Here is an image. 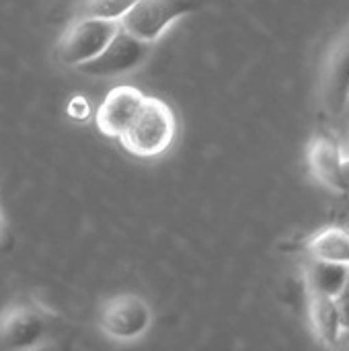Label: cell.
I'll use <instances>...</instances> for the list:
<instances>
[{"label": "cell", "mask_w": 349, "mask_h": 351, "mask_svg": "<svg viewBox=\"0 0 349 351\" xmlns=\"http://www.w3.org/2000/svg\"><path fill=\"white\" fill-rule=\"evenodd\" d=\"M177 136V117L173 107L158 99L148 97L144 99L138 115L128 125V130L119 136V144L125 152L136 158L154 160L169 152Z\"/></svg>", "instance_id": "1"}, {"label": "cell", "mask_w": 349, "mask_h": 351, "mask_svg": "<svg viewBox=\"0 0 349 351\" xmlns=\"http://www.w3.org/2000/svg\"><path fill=\"white\" fill-rule=\"evenodd\" d=\"M51 317V308L37 298L8 302L0 311V348L27 351L43 348Z\"/></svg>", "instance_id": "2"}, {"label": "cell", "mask_w": 349, "mask_h": 351, "mask_svg": "<svg viewBox=\"0 0 349 351\" xmlns=\"http://www.w3.org/2000/svg\"><path fill=\"white\" fill-rule=\"evenodd\" d=\"M154 323V311L140 294H117L101 304L99 329L113 343H136L148 335Z\"/></svg>", "instance_id": "3"}, {"label": "cell", "mask_w": 349, "mask_h": 351, "mask_svg": "<svg viewBox=\"0 0 349 351\" xmlns=\"http://www.w3.org/2000/svg\"><path fill=\"white\" fill-rule=\"evenodd\" d=\"M119 31V21L74 16L53 45V58L66 68H80L97 58Z\"/></svg>", "instance_id": "4"}, {"label": "cell", "mask_w": 349, "mask_h": 351, "mask_svg": "<svg viewBox=\"0 0 349 351\" xmlns=\"http://www.w3.org/2000/svg\"><path fill=\"white\" fill-rule=\"evenodd\" d=\"M193 10L195 4L191 0H138L119 19V29L154 45L179 19Z\"/></svg>", "instance_id": "5"}, {"label": "cell", "mask_w": 349, "mask_h": 351, "mask_svg": "<svg viewBox=\"0 0 349 351\" xmlns=\"http://www.w3.org/2000/svg\"><path fill=\"white\" fill-rule=\"evenodd\" d=\"M152 47H154L152 43L140 41L132 37L130 33H125L123 29H119L113 35V39L105 45V49L97 58L82 64L78 70L97 78L123 76V74L138 70L150 58Z\"/></svg>", "instance_id": "6"}, {"label": "cell", "mask_w": 349, "mask_h": 351, "mask_svg": "<svg viewBox=\"0 0 349 351\" xmlns=\"http://www.w3.org/2000/svg\"><path fill=\"white\" fill-rule=\"evenodd\" d=\"M144 99L146 95L140 88L132 84H117L105 95V99L95 111L97 130L109 140H119V136L138 115Z\"/></svg>", "instance_id": "7"}, {"label": "cell", "mask_w": 349, "mask_h": 351, "mask_svg": "<svg viewBox=\"0 0 349 351\" xmlns=\"http://www.w3.org/2000/svg\"><path fill=\"white\" fill-rule=\"evenodd\" d=\"M349 99V27L331 45L323 60L321 101L333 115H341Z\"/></svg>", "instance_id": "8"}, {"label": "cell", "mask_w": 349, "mask_h": 351, "mask_svg": "<svg viewBox=\"0 0 349 351\" xmlns=\"http://www.w3.org/2000/svg\"><path fill=\"white\" fill-rule=\"evenodd\" d=\"M344 158L346 154L341 144L327 134L311 138L306 146V167L313 179L335 193L349 191V183L344 175Z\"/></svg>", "instance_id": "9"}, {"label": "cell", "mask_w": 349, "mask_h": 351, "mask_svg": "<svg viewBox=\"0 0 349 351\" xmlns=\"http://www.w3.org/2000/svg\"><path fill=\"white\" fill-rule=\"evenodd\" d=\"M349 265L335 263V261H323L309 257V265L304 269V286L306 294L313 296H325V298H337L346 286H348Z\"/></svg>", "instance_id": "10"}, {"label": "cell", "mask_w": 349, "mask_h": 351, "mask_svg": "<svg viewBox=\"0 0 349 351\" xmlns=\"http://www.w3.org/2000/svg\"><path fill=\"white\" fill-rule=\"evenodd\" d=\"M306 315H309V325L317 339L325 346L335 348V341L341 333V323H339V313H337V302L335 298H325V296H313L306 294Z\"/></svg>", "instance_id": "11"}, {"label": "cell", "mask_w": 349, "mask_h": 351, "mask_svg": "<svg viewBox=\"0 0 349 351\" xmlns=\"http://www.w3.org/2000/svg\"><path fill=\"white\" fill-rule=\"evenodd\" d=\"M309 257L349 265V228L327 226L315 232L304 245Z\"/></svg>", "instance_id": "12"}, {"label": "cell", "mask_w": 349, "mask_h": 351, "mask_svg": "<svg viewBox=\"0 0 349 351\" xmlns=\"http://www.w3.org/2000/svg\"><path fill=\"white\" fill-rule=\"evenodd\" d=\"M138 0H80L76 16H93L105 21H119Z\"/></svg>", "instance_id": "13"}, {"label": "cell", "mask_w": 349, "mask_h": 351, "mask_svg": "<svg viewBox=\"0 0 349 351\" xmlns=\"http://www.w3.org/2000/svg\"><path fill=\"white\" fill-rule=\"evenodd\" d=\"M68 115L72 119H86L88 115V103L84 97H72L68 101Z\"/></svg>", "instance_id": "14"}, {"label": "cell", "mask_w": 349, "mask_h": 351, "mask_svg": "<svg viewBox=\"0 0 349 351\" xmlns=\"http://www.w3.org/2000/svg\"><path fill=\"white\" fill-rule=\"evenodd\" d=\"M337 313H339V323H341V329H349V290L346 288L337 298Z\"/></svg>", "instance_id": "15"}, {"label": "cell", "mask_w": 349, "mask_h": 351, "mask_svg": "<svg viewBox=\"0 0 349 351\" xmlns=\"http://www.w3.org/2000/svg\"><path fill=\"white\" fill-rule=\"evenodd\" d=\"M335 348H341V350H349V329H341L337 341H335Z\"/></svg>", "instance_id": "16"}, {"label": "cell", "mask_w": 349, "mask_h": 351, "mask_svg": "<svg viewBox=\"0 0 349 351\" xmlns=\"http://www.w3.org/2000/svg\"><path fill=\"white\" fill-rule=\"evenodd\" d=\"M2 237H4V214H2V208H0V243H2Z\"/></svg>", "instance_id": "17"}, {"label": "cell", "mask_w": 349, "mask_h": 351, "mask_svg": "<svg viewBox=\"0 0 349 351\" xmlns=\"http://www.w3.org/2000/svg\"><path fill=\"white\" fill-rule=\"evenodd\" d=\"M344 175H346V179H348L349 183V156L344 158Z\"/></svg>", "instance_id": "18"}, {"label": "cell", "mask_w": 349, "mask_h": 351, "mask_svg": "<svg viewBox=\"0 0 349 351\" xmlns=\"http://www.w3.org/2000/svg\"><path fill=\"white\" fill-rule=\"evenodd\" d=\"M341 115H348L349 117V99L348 103H346V107H344V111H341Z\"/></svg>", "instance_id": "19"}, {"label": "cell", "mask_w": 349, "mask_h": 351, "mask_svg": "<svg viewBox=\"0 0 349 351\" xmlns=\"http://www.w3.org/2000/svg\"><path fill=\"white\" fill-rule=\"evenodd\" d=\"M346 288H348V290H349V276H348V286H346Z\"/></svg>", "instance_id": "20"}, {"label": "cell", "mask_w": 349, "mask_h": 351, "mask_svg": "<svg viewBox=\"0 0 349 351\" xmlns=\"http://www.w3.org/2000/svg\"><path fill=\"white\" fill-rule=\"evenodd\" d=\"M346 156H349V152H348V154H346Z\"/></svg>", "instance_id": "21"}]
</instances>
